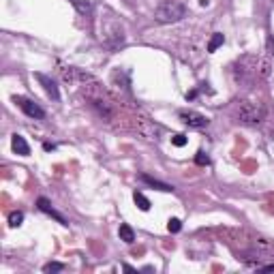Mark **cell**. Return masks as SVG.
I'll list each match as a JSON object with an SVG mask.
<instances>
[{
	"mask_svg": "<svg viewBox=\"0 0 274 274\" xmlns=\"http://www.w3.org/2000/svg\"><path fill=\"white\" fill-rule=\"evenodd\" d=\"M37 206H39V210H41V212H45V214H49V216H54V219H56V221H58V223H60V225H69V223H66V219H64V216H63V214H60V212H56V208H54V206H51V204H49V199H45V197H39V201H37Z\"/></svg>",
	"mask_w": 274,
	"mask_h": 274,
	"instance_id": "obj_6",
	"label": "cell"
},
{
	"mask_svg": "<svg viewBox=\"0 0 274 274\" xmlns=\"http://www.w3.org/2000/svg\"><path fill=\"white\" fill-rule=\"evenodd\" d=\"M13 101L22 107V112L26 113V116L34 118V120H43V118H45V110L41 105H37L34 101L26 99V97H13Z\"/></svg>",
	"mask_w": 274,
	"mask_h": 274,
	"instance_id": "obj_4",
	"label": "cell"
},
{
	"mask_svg": "<svg viewBox=\"0 0 274 274\" xmlns=\"http://www.w3.org/2000/svg\"><path fill=\"white\" fill-rule=\"evenodd\" d=\"M11 148H13V152L15 154H19V157H28L30 154V146H28V142L22 137V135H15L11 137Z\"/></svg>",
	"mask_w": 274,
	"mask_h": 274,
	"instance_id": "obj_7",
	"label": "cell"
},
{
	"mask_svg": "<svg viewBox=\"0 0 274 274\" xmlns=\"http://www.w3.org/2000/svg\"><path fill=\"white\" fill-rule=\"evenodd\" d=\"M172 144L174 146H178V148H182V146H187V137H184L182 133H178V135L172 137Z\"/></svg>",
	"mask_w": 274,
	"mask_h": 274,
	"instance_id": "obj_15",
	"label": "cell"
},
{
	"mask_svg": "<svg viewBox=\"0 0 274 274\" xmlns=\"http://www.w3.org/2000/svg\"><path fill=\"white\" fill-rule=\"evenodd\" d=\"M195 163H197V165H208V163H210L208 154H206V152H197V157H195Z\"/></svg>",
	"mask_w": 274,
	"mask_h": 274,
	"instance_id": "obj_16",
	"label": "cell"
},
{
	"mask_svg": "<svg viewBox=\"0 0 274 274\" xmlns=\"http://www.w3.org/2000/svg\"><path fill=\"white\" fill-rule=\"evenodd\" d=\"M184 15H187V7H184L182 2L165 0V2L159 4L154 17H157V22H161V24H172V22H180Z\"/></svg>",
	"mask_w": 274,
	"mask_h": 274,
	"instance_id": "obj_1",
	"label": "cell"
},
{
	"mask_svg": "<svg viewBox=\"0 0 274 274\" xmlns=\"http://www.w3.org/2000/svg\"><path fill=\"white\" fill-rule=\"evenodd\" d=\"M261 270H263V272H274V263H270V266H263Z\"/></svg>",
	"mask_w": 274,
	"mask_h": 274,
	"instance_id": "obj_18",
	"label": "cell"
},
{
	"mask_svg": "<svg viewBox=\"0 0 274 274\" xmlns=\"http://www.w3.org/2000/svg\"><path fill=\"white\" fill-rule=\"evenodd\" d=\"M24 223V212H11L9 214V225L11 227H19Z\"/></svg>",
	"mask_w": 274,
	"mask_h": 274,
	"instance_id": "obj_12",
	"label": "cell"
},
{
	"mask_svg": "<svg viewBox=\"0 0 274 274\" xmlns=\"http://www.w3.org/2000/svg\"><path fill=\"white\" fill-rule=\"evenodd\" d=\"M37 80L41 81V86L45 88V92H48V97H51L54 101H58L60 99V92H58V86H56V81L51 80V77H48V75H43V73H37L34 75Z\"/></svg>",
	"mask_w": 274,
	"mask_h": 274,
	"instance_id": "obj_5",
	"label": "cell"
},
{
	"mask_svg": "<svg viewBox=\"0 0 274 274\" xmlns=\"http://www.w3.org/2000/svg\"><path fill=\"white\" fill-rule=\"evenodd\" d=\"M223 43H225V37H223V34H221V32H214V37H212L210 43H208V51L212 54V51H216Z\"/></svg>",
	"mask_w": 274,
	"mask_h": 274,
	"instance_id": "obj_11",
	"label": "cell"
},
{
	"mask_svg": "<svg viewBox=\"0 0 274 274\" xmlns=\"http://www.w3.org/2000/svg\"><path fill=\"white\" fill-rule=\"evenodd\" d=\"M118 234H120V240H125L127 244H131V242H135V231L131 229V225L122 223L120 229H118Z\"/></svg>",
	"mask_w": 274,
	"mask_h": 274,
	"instance_id": "obj_9",
	"label": "cell"
},
{
	"mask_svg": "<svg viewBox=\"0 0 274 274\" xmlns=\"http://www.w3.org/2000/svg\"><path fill=\"white\" fill-rule=\"evenodd\" d=\"M178 116H180V120L191 129H206L210 125V118L204 116V113H199V112H195V110H182Z\"/></svg>",
	"mask_w": 274,
	"mask_h": 274,
	"instance_id": "obj_3",
	"label": "cell"
},
{
	"mask_svg": "<svg viewBox=\"0 0 274 274\" xmlns=\"http://www.w3.org/2000/svg\"><path fill=\"white\" fill-rule=\"evenodd\" d=\"M73 4H75L77 9H80L81 13H88V11H90V2H81V0H73Z\"/></svg>",
	"mask_w": 274,
	"mask_h": 274,
	"instance_id": "obj_17",
	"label": "cell"
},
{
	"mask_svg": "<svg viewBox=\"0 0 274 274\" xmlns=\"http://www.w3.org/2000/svg\"><path fill=\"white\" fill-rule=\"evenodd\" d=\"M139 178H142V182H146L148 187H152V189H157V191H163V193H172V191H174L172 184H165V182H161V180L150 178L148 174H142Z\"/></svg>",
	"mask_w": 274,
	"mask_h": 274,
	"instance_id": "obj_8",
	"label": "cell"
},
{
	"mask_svg": "<svg viewBox=\"0 0 274 274\" xmlns=\"http://www.w3.org/2000/svg\"><path fill=\"white\" fill-rule=\"evenodd\" d=\"M238 118L240 122L244 125H259V122L266 118V107L261 103H251V101H244L238 110Z\"/></svg>",
	"mask_w": 274,
	"mask_h": 274,
	"instance_id": "obj_2",
	"label": "cell"
},
{
	"mask_svg": "<svg viewBox=\"0 0 274 274\" xmlns=\"http://www.w3.org/2000/svg\"><path fill=\"white\" fill-rule=\"evenodd\" d=\"M60 270H64V263H58V261H49V263H45L43 266V272H60Z\"/></svg>",
	"mask_w": 274,
	"mask_h": 274,
	"instance_id": "obj_13",
	"label": "cell"
},
{
	"mask_svg": "<svg viewBox=\"0 0 274 274\" xmlns=\"http://www.w3.org/2000/svg\"><path fill=\"white\" fill-rule=\"evenodd\" d=\"M167 229L172 231V234H178V231L182 229V223H180V219H169V223H167Z\"/></svg>",
	"mask_w": 274,
	"mask_h": 274,
	"instance_id": "obj_14",
	"label": "cell"
},
{
	"mask_svg": "<svg viewBox=\"0 0 274 274\" xmlns=\"http://www.w3.org/2000/svg\"><path fill=\"white\" fill-rule=\"evenodd\" d=\"M133 201H135V206L142 212H148L150 210V201H148V197L144 193H139V191H135V193H133Z\"/></svg>",
	"mask_w": 274,
	"mask_h": 274,
	"instance_id": "obj_10",
	"label": "cell"
}]
</instances>
